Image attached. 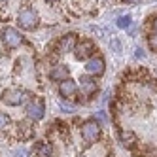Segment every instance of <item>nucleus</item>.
Instances as JSON below:
<instances>
[{
    "label": "nucleus",
    "mask_w": 157,
    "mask_h": 157,
    "mask_svg": "<svg viewBox=\"0 0 157 157\" xmlns=\"http://www.w3.org/2000/svg\"><path fill=\"white\" fill-rule=\"evenodd\" d=\"M42 155H46V157H51V155H53V148H51L49 144L42 146Z\"/></svg>",
    "instance_id": "dca6fc26"
},
{
    "label": "nucleus",
    "mask_w": 157,
    "mask_h": 157,
    "mask_svg": "<svg viewBox=\"0 0 157 157\" xmlns=\"http://www.w3.org/2000/svg\"><path fill=\"white\" fill-rule=\"evenodd\" d=\"M131 15H121V17H117V21H116V25H117V29H129L131 27Z\"/></svg>",
    "instance_id": "f8f14e48"
},
{
    "label": "nucleus",
    "mask_w": 157,
    "mask_h": 157,
    "mask_svg": "<svg viewBox=\"0 0 157 157\" xmlns=\"http://www.w3.org/2000/svg\"><path fill=\"white\" fill-rule=\"evenodd\" d=\"M27 116L32 119V121H40L44 117V112H46V104H44L42 98H32L30 102L27 104Z\"/></svg>",
    "instance_id": "39448f33"
},
{
    "label": "nucleus",
    "mask_w": 157,
    "mask_h": 157,
    "mask_svg": "<svg viewBox=\"0 0 157 157\" xmlns=\"http://www.w3.org/2000/svg\"><path fill=\"white\" fill-rule=\"evenodd\" d=\"M82 136L87 144H93L97 142V138L100 136V123L97 119H89L83 123V127H82Z\"/></svg>",
    "instance_id": "20e7f679"
},
{
    "label": "nucleus",
    "mask_w": 157,
    "mask_h": 157,
    "mask_svg": "<svg viewBox=\"0 0 157 157\" xmlns=\"http://www.w3.org/2000/svg\"><path fill=\"white\" fill-rule=\"evenodd\" d=\"M93 51H95V46H93V42H89V40L76 44V48H74V55H76V59H80V61L89 59L93 55Z\"/></svg>",
    "instance_id": "423d86ee"
},
{
    "label": "nucleus",
    "mask_w": 157,
    "mask_h": 157,
    "mask_svg": "<svg viewBox=\"0 0 157 157\" xmlns=\"http://www.w3.org/2000/svg\"><path fill=\"white\" fill-rule=\"evenodd\" d=\"M8 125H10V116L4 114V112H0V131H4Z\"/></svg>",
    "instance_id": "4468645a"
},
{
    "label": "nucleus",
    "mask_w": 157,
    "mask_h": 157,
    "mask_svg": "<svg viewBox=\"0 0 157 157\" xmlns=\"http://www.w3.org/2000/svg\"><path fill=\"white\" fill-rule=\"evenodd\" d=\"M59 108L63 112H66V114H72V112H76V106L74 104H68V102H64V100H61L59 102Z\"/></svg>",
    "instance_id": "ddd939ff"
},
{
    "label": "nucleus",
    "mask_w": 157,
    "mask_h": 157,
    "mask_svg": "<svg viewBox=\"0 0 157 157\" xmlns=\"http://www.w3.org/2000/svg\"><path fill=\"white\" fill-rule=\"evenodd\" d=\"M74 48H76V34H66V36L61 38L57 51L59 53H68V51H74Z\"/></svg>",
    "instance_id": "1a4fd4ad"
},
{
    "label": "nucleus",
    "mask_w": 157,
    "mask_h": 157,
    "mask_svg": "<svg viewBox=\"0 0 157 157\" xmlns=\"http://www.w3.org/2000/svg\"><path fill=\"white\" fill-rule=\"evenodd\" d=\"M17 23L23 30H34L38 27V13L34 10H23V12H19L17 15Z\"/></svg>",
    "instance_id": "f03ea898"
},
{
    "label": "nucleus",
    "mask_w": 157,
    "mask_h": 157,
    "mask_svg": "<svg viewBox=\"0 0 157 157\" xmlns=\"http://www.w3.org/2000/svg\"><path fill=\"white\" fill-rule=\"evenodd\" d=\"M153 30H155V32H157V17H155V19H153Z\"/></svg>",
    "instance_id": "412c9836"
},
{
    "label": "nucleus",
    "mask_w": 157,
    "mask_h": 157,
    "mask_svg": "<svg viewBox=\"0 0 157 157\" xmlns=\"http://www.w3.org/2000/svg\"><path fill=\"white\" fill-rule=\"evenodd\" d=\"M13 155H15V157H27L25 150H15V151H13Z\"/></svg>",
    "instance_id": "a211bd4d"
},
{
    "label": "nucleus",
    "mask_w": 157,
    "mask_h": 157,
    "mask_svg": "<svg viewBox=\"0 0 157 157\" xmlns=\"http://www.w3.org/2000/svg\"><path fill=\"white\" fill-rule=\"evenodd\" d=\"M98 117L102 119V121H106V114H104V112H100V114H98Z\"/></svg>",
    "instance_id": "aec40b11"
},
{
    "label": "nucleus",
    "mask_w": 157,
    "mask_h": 157,
    "mask_svg": "<svg viewBox=\"0 0 157 157\" xmlns=\"http://www.w3.org/2000/svg\"><path fill=\"white\" fill-rule=\"evenodd\" d=\"M85 72L91 76H100L104 72V59L102 57H91L85 63Z\"/></svg>",
    "instance_id": "0eeeda50"
},
{
    "label": "nucleus",
    "mask_w": 157,
    "mask_h": 157,
    "mask_svg": "<svg viewBox=\"0 0 157 157\" xmlns=\"http://www.w3.org/2000/svg\"><path fill=\"white\" fill-rule=\"evenodd\" d=\"M80 91L85 95V97H91L93 93H97V82L89 76H82L80 80Z\"/></svg>",
    "instance_id": "6e6552de"
},
{
    "label": "nucleus",
    "mask_w": 157,
    "mask_h": 157,
    "mask_svg": "<svg viewBox=\"0 0 157 157\" xmlns=\"http://www.w3.org/2000/svg\"><path fill=\"white\" fill-rule=\"evenodd\" d=\"M68 76H70V68L66 64H57L51 70V80L55 82H64V80H68Z\"/></svg>",
    "instance_id": "9b49d317"
},
{
    "label": "nucleus",
    "mask_w": 157,
    "mask_h": 157,
    "mask_svg": "<svg viewBox=\"0 0 157 157\" xmlns=\"http://www.w3.org/2000/svg\"><path fill=\"white\" fill-rule=\"evenodd\" d=\"M127 2H129V4H138L140 0H127Z\"/></svg>",
    "instance_id": "4be33fe9"
},
{
    "label": "nucleus",
    "mask_w": 157,
    "mask_h": 157,
    "mask_svg": "<svg viewBox=\"0 0 157 157\" xmlns=\"http://www.w3.org/2000/svg\"><path fill=\"white\" fill-rule=\"evenodd\" d=\"M134 57H136V59H144V57H146L144 49H142V48H136V49H134Z\"/></svg>",
    "instance_id": "f3484780"
},
{
    "label": "nucleus",
    "mask_w": 157,
    "mask_h": 157,
    "mask_svg": "<svg viewBox=\"0 0 157 157\" xmlns=\"http://www.w3.org/2000/svg\"><path fill=\"white\" fill-rule=\"evenodd\" d=\"M110 48L114 49L116 53H119V51H121V44H119V40H117V38H114V40L110 42Z\"/></svg>",
    "instance_id": "2eb2a0df"
},
{
    "label": "nucleus",
    "mask_w": 157,
    "mask_h": 157,
    "mask_svg": "<svg viewBox=\"0 0 157 157\" xmlns=\"http://www.w3.org/2000/svg\"><path fill=\"white\" fill-rule=\"evenodd\" d=\"M150 44H151L153 48H157V38H155V36H151V38H150Z\"/></svg>",
    "instance_id": "6ab92c4d"
},
{
    "label": "nucleus",
    "mask_w": 157,
    "mask_h": 157,
    "mask_svg": "<svg viewBox=\"0 0 157 157\" xmlns=\"http://www.w3.org/2000/svg\"><path fill=\"white\" fill-rule=\"evenodd\" d=\"M0 2H8V0H0Z\"/></svg>",
    "instance_id": "5701e85b"
},
{
    "label": "nucleus",
    "mask_w": 157,
    "mask_h": 157,
    "mask_svg": "<svg viewBox=\"0 0 157 157\" xmlns=\"http://www.w3.org/2000/svg\"><path fill=\"white\" fill-rule=\"evenodd\" d=\"M29 93L25 91V89H6V91L2 93V102L8 104V106H19V104H23L25 100H27Z\"/></svg>",
    "instance_id": "f257e3e1"
},
{
    "label": "nucleus",
    "mask_w": 157,
    "mask_h": 157,
    "mask_svg": "<svg viewBox=\"0 0 157 157\" xmlns=\"http://www.w3.org/2000/svg\"><path fill=\"white\" fill-rule=\"evenodd\" d=\"M76 91H78V85H76V82L70 80V78L59 83V93H61L63 97H66V98H68V97H74Z\"/></svg>",
    "instance_id": "9d476101"
},
{
    "label": "nucleus",
    "mask_w": 157,
    "mask_h": 157,
    "mask_svg": "<svg viewBox=\"0 0 157 157\" xmlns=\"http://www.w3.org/2000/svg\"><path fill=\"white\" fill-rule=\"evenodd\" d=\"M2 42L4 46L10 48V49H15L19 48L21 44H23V36H21V32L13 27H4L2 29Z\"/></svg>",
    "instance_id": "7ed1b4c3"
}]
</instances>
